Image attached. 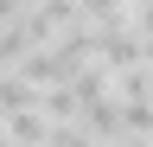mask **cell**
Masks as SVG:
<instances>
[{
	"label": "cell",
	"mask_w": 153,
	"mask_h": 147,
	"mask_svg": "<svg viewBox=\"0 0 153 147\" xmlns=\"http://www.w3.org/2000/svg\"><path fill=\"white\" fill-rule=\"evenodd\" d=\"M51 115H45V109H19V115H7V122H0V134H7V141H26V147H51Z\"/></svg>",
	"instance_id": "obj_2"
},
{
	"label": "cell",
	"mask_w": 153,
	"mask_h": 147,
	"mask_svg": "<svg viewBox=\"0 0 153 147\" xmlns=\"http://www.w3.org/2000/svg\"><path fill=\"white\" fill-rule=\"evenodd\" d=\"M0 147H26V141H7V134H0Z\"/></svg>",
	"instance_id": "obj_6"
},
{
	"label": "cell",
	"mask_w": 153,
	"mask_h": 147,
	"mask_svg": "<svg viewBox=\"0 0 153 147\" xmlns=\"http://www.w3.org/2000/svg\"><path fill=\"white\" fill-rule=\"evenodd\" d=\"M76 122H83V128H89V134L102 141V147H121V141H128V109H121V96H102V102H89Z\"/></svg>",
	"instance_id": "obj_1"
},
{
	"label": "cell",
	"mask_w": 153,
	"mask_h": 147,
	"mask_svg": "<svg viewBox=\"0 0 153 147\" xmlns=\"http://www.w3.org/2000/svg\"><path fill=\"white\" fill-rule=\"evenodd\" d=\"M51 147H102V141H96L83 122H64V128H51Z\"/></svg>",
	"instance_id": "obj_3"
},
{
	"label": "cell",
	"mask_w": 153,
	"mask_h": 147,
	"mask_svg": "<svg viewBox=\"0 0 153 147\" xmlns=\"http://www.w3.org/2000/svg\"><path fill=\"white\" fill-rule=\"evenodd\" d=\"M121 147H153V134H128V141H121Z\"/></svg>",
	"instance_id": "obj_5"
},
{
	"label": "cell",
	"mask_w": 153,
	"mask_h": 147,
	"mask_svg": "<svg viewBox=\"0 0 153 147\" xmlns=\"http://www.w3.org/2000/svg\"><path fill=\"white\" fill-rule=\"evenodd\" d=\"M134 32H140V39H153V7H134Z\"/></svg>",
	"instance_id": "obj_4"
},
{
	"label": "cell",
	"mask_w": 153,
	"mask_h": 147,
	"mask_svg": "<svg viewBox=\"0 0 153 147\" xmlns=\"http://www.w3.org/2000/svg\"><path fill=\"white\" fill-rule=\"evenodd\" d=\"M128 7H153V0H128Z\"/></svg>",
	"instance_id": "obj_7"
}]
</instances>
